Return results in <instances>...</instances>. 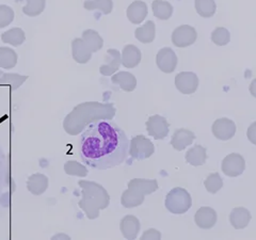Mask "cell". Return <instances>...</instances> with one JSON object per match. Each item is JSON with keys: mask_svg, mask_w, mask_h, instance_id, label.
Here are the masks:
<instances>
[{"mask_svg": "<svg viewBox=\"0 0 256 240\" xmlns=\"http://www.w3.org/2000/svg\"><path fill=\"white\" fill-rule=\"evenodd\" d=\"M196 139L194 132H192L186 128H180L173 134L171 140V146L176 150H184L188 146H191Z\"/></svg>", "mask_w": 256, "mask_h": 240, "instance_id": "cell-13", "label": "cell"}, {"mask_svg": "<svg viewBox=\"0 0 256 240\" xmlns=\"http://www.w3.org/2000/svg\"><path fill=\"white\" fill-rule=\"evenodd\" d=\"M45 0H27V6L22 8V12L28 16H38L45 9Z\"/></svg>", "mask_w": 256, "mask_h": 240, "instance_id": "cell-31", "label": "cell"}, {"mask_svg": "<svg viewBox=\"0 0 256 240\" xmlns=\"http://www.w3.org/2000/svg\"><path fill=\"white\" fill-rule=\"evenodd\" d=\"M148 13V6L144 2H141V0H136V2H134L127 8L126 11L128 20H130V22L136 24V25H139V24L146 20Z\"/></svg>", "mask_w": 256, "mask_h": 240, "instance_id": "cell-14", "label": "cell"}, {"mask_svg": "<svg viewBox=\"0 0 256 240\" xmlns=\"http://www.w3.org/2000/svg\"><path fill=\"white\" fill-rule=\"evenodd\" d=\"M121 230L126 239H134L140 230V222L134 216H126L121 221Z\"/></svg>", "mask_w": 256, "mask_h": 240, "instance_id": "cell-20", "label": "cell"}, {"mask_svg": "<svg viewBox=\"0 0 256 240\" xmlns=\"http://www.w3.org/2000/svg\"><path fill=\"white\" fill-rule=\"evenodd\" d=\"M111 80L114 84L120 86V88L125 92H132L137 86V79L132 74L127 73V72H120V73L112 76Z\"/></svg>", "mask_w": 256, "mask_h": 240, "instance_id": "cell-19", "label": "cell"}, {"mask_svg": "<svg viewBox=\"0 0 256 240\" xmlns=\"http://www.w3.org/2000/svg\"><path fill=\"white\" fill-rule=\"evenodd\" d=\"M196 30L189 25H182L172 34V43L178 48H185L194 44L196 41Z\"/></svg>", "mask_w": 256, "mask_h": 240, "instance_id": "cell-6", "label": "cell"}, {"mask_svg": "<svg viewBox=\"0 0 256 240\" xmlns=\"http://www.w3.org/2000/svg\"><path fill=\"white\" fill-rule=\"evenodd\" d=\"M134 36L143 44H148L153 42L156 36V27L154 22L148 20L146 25L136 29Z\"/></svg>", "mask_w": 256, "mask_h": 240, "instance_id": "cell-21", "label": "cell"}, {"mask_svg": "<svg viewBox=\"0 0 256 240\" xmlns=\"http://www.w3.org/2000/svg\"><path fill=\"white\" fill-rule=\"evenodd\" d=\"M222 172L230 178H237L242 175L246 169L244 158L237 153L228 155L222 160Z\"/></svg>", "mask_w": 256, "mask_h": 240, "instance_id": "cell-7", "label": "cell"}, {"mask_svg": "<svg viewBox=\"0 0 256 240\" xmlns=\"http://www.w3.org/2000/svg\"><path fill=\"white\" fill-rule=\"evenodd\" d=\"M14 20V11L6 4L0 6V28L9 26Z\"/></svg>", "mask_w": 256, "mask_h": 240, "instance_id": "cell-33", "label": "cell"}, {"mask_svg": "<svg viewBox=\"0 0 256 240\" xmlns=\"http://www.w3.org/2000/svg\"><path fill=\"white\" fill-rule=\"evenodd\" d=\"M194 222L200 228L210 230L217 222V212L212 207H201L194 214Z\"/></svg>", "mask_w": 256, "mask_h": 240, "instance_id": "cell-12", "label": "cell"}, {"mask_svg": "<svg viewBox=\"0 0 256 240\" xmlns=\"http://www.w3.org/2000/svg\"><path fill=\"white\" fill-rule=\"evenodd\" d=\"M152 9H153L154 16L158 20H166L173 14V6L170 2H164V0H154L152 4Z\"/></svg>", "mask_w": 256, "mask_h": 240, "instance_id": "cell-23", "label": "cell"}, {"mask_svg": "<svg viewBox=\"0 0 256 240\" xmlns=\"http://www.w3.org/2000/svg\"><path fill=\"white\" fill-rule=\"evenodd\" d=\"M18 63V54L9 47H0V68L10 70Z\"/></svg>", "mask_w": 256, "mask_h": 240, "instance_id": "cell-28", "label": "cell"}, {"mask_svg": "<svg viewBox=\"0 0 256 240\" xmlns=\"http://www.w3.org/2000/svg\"><path fill=\"white\" fill-rule=\"evenodd\" d=\"M155 148L150 140L144 137V136H137L132 138L130 146V154L134 159L143 160L148 159L154 154Z\"/></svg>", "mask_w": 256, "mask_h": 240, "instance_id": "cell-5", "label": "cell"}, {"mask_svg": "<svg viewBox=\"0 0 256 240\" xmlns=\"http://www.w3.org/2000/svg\"><path fill=\"white\" fill-rule=\"evenodd\" d=\"M246 137H248V139H249V141L251 143H253L254 146H256V122L252 123L250 125V127L248 128Z\"/></svg>", "mask_w": 256, "mask_h": 240, "instance_id": "cell-35", "label": "cell"}, {"mask_svg": "<svg viewBox=\"0 0 256 240\" xmlns=\"http://www.w3.org/2000/svg\"><path fill=\"white\" fill-rule=\"evenodd\" d=\"M175 86L182 94H194L198 88V77L192 72H182L175 76Z\"/></svg>", "mask_w": 256, "mask_h": 240, "instance_id": "cell-8", "label": "cell"}, {"mask_svg": "<svg viewBox=\"0 0 256 240\" xmlns=\"http://www.w3.org/2000/svg\"><path fill=\"white\" fill-rule=\"evenodd\" d=\"M146 130L150 136L154 137L156 140L164 139L169 134L170 124L162 116H152L146 122Z\"/></svg>", "mask_w": 256, "mask_h": 240, "instance_id": "cell-9", "label": "cell"}, {"mask_svg": "<svg viewBox=\"0 0 256 240\" xmlns=\"http://www.w3.org/2000/svg\"><path fill=\"white\" fill-rule=\"evenodd\" d=\"M130 141L116 124L98 120L88 126L79 142L82 162L98 170H107L122 164L128 156Z\"/></svg>", "mask_w": 256, "mask_h": 240, "instance_id": "cell-1", "label": "cell"}, {"mask_svg": "<svg viewBox=\"0 0 256 240\" xmlns=\"http://www.w3.org/2000/svg\"><path fill=\"white\" fill-rule=\"evenodd\" d=\"M9 185V162L4 152L0 146V196Z\"/></svg>", "mask_w": 256, "mask_h": 240, "instance_id": "cell-26", "label": "cell"}, {"mask_svg": "<svg viewBox=\"0 0 256 240\" xmlns=\"http://www.w3.org/2000/svg\"><path fill=\"white\" fill-rule=\"evenodd\" d=\"M84 184L88 188V194L91 196L86 198L88 205L86 207H84V210H86L89 218L93 219L98 217L100 210H104V208H106L109 205V196L107 191L102 186L98 185V184L84 182Z\"/></svg>", "mask_w": 256, "mask_h": 240, "instance_id": "cell-3", "label": "cell"}, {"mask_svg": "<svg viewBox=\"0 0 256 240\" xmlns=\"http://www.w3.org/2000/svg\"><path fill=\"white\" fill-rule=\"evenodd\" d=\"M194 8L198 14L204 18H212L217 11L214 0H194Z\"/></svg>", "mask_w": 256, "mask_h": 240, "instance_id": "cell-27", "label": "cell"}, {"mask_svg": "<svg viewBox=\"0 0 256 240\" xmlns=\"http://www.w3.org/2000/svg\"><path fill=\"white\" fill-rule=\"evenodd\" d=\"M178 56L170 47L160 50L156 56V63L159 70L166 74H171L178 66Z\"/></svg>", "mask_w": 256, "mask_h": 240, "instance_id": "cell-10", "label": "cell"}, {"mask_svg": "<svg viewBox=\"0 0 256 240\" xmlns=\"http://www.w3.org/2000/svg\"><path fill=\"white\" fill-rule=\"evenodd\" d=\"M160 237H162V234L157 230L150 228L142 235L141 239H160Z\"/></svg>", "mask_w": 256, "mask_h": 240, "instance_id": "cell-36", "label": "cell"}, {"mask_svg": "<svg viewBox=\"0 0 256 240\" xmlns=\"http://www.w3.org/2000/svg\"><path fill=\"white\" fill-rule=\"evenodd\" d=\"M186 162L194 166H203L206 162L207 159V154H206V148L202 146H194V148H191L188 150V152L185 155Z\"/></svg>", "mask_w": 256, "mask_h": 240, "instance_id": "cell-22", "label": "cell"}, {"mask_svg": "<svg viewBox=\"0 0 256 240\" xmlns=\"http://www.w3.org/2000/svg\"><path fill=\"white\" fill-rule=\"evenodd\" d=\"M84 9L89 11L98 10L102 14H110L114 10L112 0H84Z\"/></svg>", "mask_w": 256, "mask_h": 240, "instance_id": "cell-24", "label": "cell"}, {"mask_svg": "<svg viewBox=\"0 0 256 240\" xmlns=\"http://www.w3.org/2000/svg\"><path fill=\"white\" fill-rule=\"evenodd\" d=\"M212 41L217 46H226L230 41V31L224 27L216 28L212 32Z\"/></svg>", "mask_w": 256, "mask_h": 240, "instance_id": "cell-30", "label": "cell"}, {"mask_svg": "<svg viewBox=\"0 0 256 240\" xmlns=\"http://www.w3.org/2000/svg\"><path fill=\"white\" fill-rule=\"evenodd\" d=\"M122 64L126 68H134L141 61V52L137 46L126 45L121 54Z\"/></svg>", "mask_w": 256, "mask_h": 240, "instance_id": "cell-17", "label": "cell"}, {"mask_svg": "<svg viewBox=\"0 0 256 240\" xmlns=\"http://www.w3.org/2000/svg\"><path fill=\"white\" fill-rule=\"evenodd\" d=\"M157 189L156 180H132L122 196V205L126 208L139 206L144 201V196L153 194Z\"/></svg>", "mask_w": 256, "mask_h": 240, "instance_id": "cell-2", "label": "cell"}, {"mask_svg": "<svg viewBox=\"0 0 256 240\" xmlns=\"http://www.w3.org/2000/svg\"><path fill=\"white\" fill-rule=\"evenodd\" d=\"M27 76H20V75H4V78L0 79V84H13L14 89L20 86V84L27 80Z\"/></svg>", "mask_w": 256, "mask_h": 240, "instance_id": "cell-34", "label": "cell"}, {"mask_svg": "<svg viewBox=\"0 0 256 240\" xmlns=\"http://www.w3.org/2000/svg\"><path fill=\"white\" fill-rule=\"evenodd\" d=\"M228 219L234 228L242 230L249 226L251 221V212L244 207H236L230 214Z\"/></svg>", "mask_w": 256, "mask_h": 240, "instance_id": "cell-15", "label": "cell"}, {"mask_svg": "<svg viewBox=\"0 0 256 240\" xmlns=\"http://www.w3.org/2000/svg\"><path fill=\"white\" fill-rule=\"evenodd\" d=\"M72 50L74 60L78 63H86L91 59L92 52L82 38H75L72 43Z\"/></svg>", "mask_w": 256, "mask_h": 240, "instance_id": "cell-18", "label": "cell"}, {"mask_svg": "<svg viewBox=\"0 0 256 240\" xmlns=\"http://www.w3.org/2000/svg\"><path fill=\"white\" fill-rule=\"evenodd\" d=\"M204 185L208 192L214 194L223 187V180L219 173H212L208 175V178L204 182Z\"/></svg>", "mask_w": 256, "mask_h": 240, "instance_id": "cell-32", "label": "cell"}, {"mask_svg": "<svg viewBox=\"0 0 256 240\" xmlns=\"http://www.w3.org/2000/svg\"><path fill=\"white\" fill-rule=\"evenodd\" d=\"M82 40L86 42V44L89 46L92 52H98L100 48L102 47L104 41L100 38V36L98 34V32L94 30H86L82 34Z\"/></svg>", "mask_w": 256, "mask_h": 240, "instance_id": "cell-29", "label": "cell"}, {"mask_svg": "<svg viewBox=\"0 0 256 240\" xmlns=\"http://www.w3.org/2000/svg\"><path fill=\"white\" fill-rule=\"evenodd\" d=\"M164 205L171 214H182L191 208L192 198L186 189L176 187L166 194Z\"/></svg>", "mask_w": 256, "mask_h": 240, "instance_id": "cell-4", "label": "cell"}, {"mask_svg": "<svg viewBox=\"0 0 256 240\" xmlns=\"http://www.w3.org/2000/svg\"><path fill=\"white\" fill-rule=\"evenodd\" d=\"M121 63L122 60L120 52L116 50H108L106 54V63L100 68V74L104 76H111L118 70Z\"/></svg>", "mask_w": 256, "mask_h": 240, "instance_id": "cell-16", "label": "cell"}, {"mask_svg": "<svg viewBox=\"0 0 256 240\" xmlns=\"http://www.w3.org/2000/svg\"><path fill=\"white\" fill-rule=\"evenodd\" d=\"M25 32L20 28H13L6 31L2 36V40L4 43L10 44L12 46H20L25 42Z\"/></svg>", "mask_w": 256, "mask_h": 240, "instance_id": "cell-25", "label": "cell"}, {"mask_svg": "<svg viewBox=\"0 0 256 240\" xmlns=\"http://www.w3.org/2000/svg\"><path fill=\"white\" fill-rule=\"evenodd\" d=\"M249 90H250V93H251V95L253 96V98H256V78L253 79V82L250 84Z\"/></svg>", "mask_w": 256, "mask_h": 240, "instance_id": "cell-37", "label": "cell"}, {"mask_svg": "<svg viewBox=\"0 0 256 240\" xmlns=\"http://www.w3.org/2000/svg\"><path fill=\"white\" fill-rule=\"evenodd\" d=\"M212 132L217 139L228 141L232 139L236 134V125L228 118H221L216 120L212 127Z\"/></svg>", "mask_w": 256, "mask_h": 240, "instance_id": "cell-11", "label": "cell"}]
</instances>
